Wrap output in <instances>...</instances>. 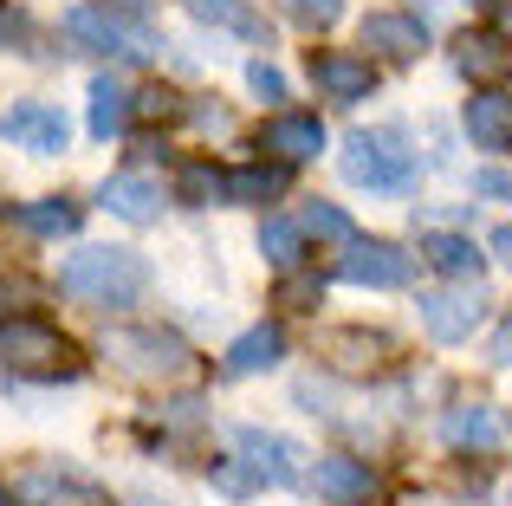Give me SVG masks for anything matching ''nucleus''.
Masks as SVG:
<instances>
[{
    "label": "nucleus",
    "instance_id": "f257e3e1",
    "mask_svg": "<svg viewBox=\"0 0 512 506\" xmlns=\"http://www.w3.org/2000/svg\"><path fill=\"white\" fill-rule=\"evenodd\" d=\"M59 292L98 312H124L150 292V260L137 247H78L59 260Z\"/></svg>",
    "mask_w": 512,
    "mask_h": 506
},
{
    "label": "nucleus",
    "instance_id": "f03ea898",
    "mask_svg": "<svg viewBox=\"0 0 512 506\" xmlns=\"http://www.w3.org/2000/svg\"><path fill=\"white\" fill-rule=\"evenodd\" d=\"M338 169L350 189H370V195H409L415 189V150H409V130L402 124H376V130H350Z\"/></svg>",
    "mask_w": 512,
    "mask_h": 506
},
{
    "label": "nucleus",
    "instance_id": "7ed1b4c3",
    "mask_svg": "<svg viewBox=\"0 0 512 506\" xmlns=\"http://www.w3.org/2000/svg\"><path fill=\"white\" fill-rule=\"evenodd\" d=\"M104 357H111L124 377H137V383H175L188 364H195L188 338H175V331H163V325H117V331H104Z\"/></svg>",
    "mask_w": 512,
    "mask_h": 506
},
{
    "label": "nucleus",
    "instance_id": "20e7f679",
    "mask_svg": "<svg viewBox=\"0 0 512 506\" xmlns=\"http://www.w3.org/2000/svg\"><path fill=\"white\" fill-rule=\"evenodd\" d=\"M0 370H20V377H78L65 331L39 325V318H26V312L0 318Z\"/></svg>",
    "mask_w": 512,
    "mask_h": 506
},
{
    "label": "nucleus",
    "instance_id": "39448f33",
    "mask_svg": "<svg viewBox=\"0 0 512 506\" xmlns=\"http://www.w3.org/2000/svg\"><path fill=\"white\" fill-rule=\"evenodd\" d=\"M65 39H72V46H85V52H104V59H130V65L156 52L150 26L111 13L104 0H98V7H72V13H65Z\"/></svg>",
    "mask_w": 512,
    "mask_h": 506
},
{
    "label": "nucleus",
    "instance_id": "423d86ee",
    "mask_svg": "<svg viewBox=\"0 0 512 506\" xmlns=\"http://www.w3.org/2000/svg\"><path fill=\"white\" fill-rule=\"evenodd\" d=\"M415 312H422V331L435 344H461L474 338V325L487 318V292H480V279H461V286H435L415 299Z\"/></svg>",
    "mask_w": 512,
    "mask_h": 506
},
{
    "label": "nucleus",
    "instance_id": "0eeeda50",
    "mask_svg": "<svg viewBox=\"0 0 512 506\" xmlns=\"http://www.w3.org/2000/svg\"><path fill=\"white\" fill-rule=\"evenodd\" d=\"M338 279L344 286H370V292H396L415 279V253L396 241H350L338 253Z\"/></svg>",
    "mask_w": 512,
    "mask_h": 506
},
{
    "label": "nucleus",
    "instance_id": "6e6552de",
    "mask_svg": "<svg viewBox=\"0 0 512 506\" xmlns=\"http://www.w3.org/2000/svg\"><path fill=\"white\" fill-rule=\"evenodd\" d=\"M0 143H13V150H26V156H59L65 143H72V124H65L59 104L20 98V104L0 111Z\"/></svg>",
    "mask_w": 512,
    "mask_h": 506
},
{
    "label": "nucleus",
    "instance_id": "1a4fd4ad",
    "mask_svg": "<svg viewBox=\"0 0 512 506\" xmlns=\"http://www.w3.org/2000/svg\"><path fill=\"white\" fill-rule=\"evenodd\" d=\"M234 455L247 461L266 487H299L305 474H312L299 442H286V435H273V429H253V422H240V429H234Z\"/></svg>",
    "mask_w": 512,
    "mask_h": 506
},
{
    "label": "nucleus",
    "instance_id": "9d476101",
    "mask_svg": "<svg viewBox=\"0 0 512 506\" xmlns=\"http://www.w3.org/2000/svg\"><path fill=\"white\" fill-rule=\"evenodd\" d=\"M312 85H318V98H331V104H363L376 91V59L370 52H344V46L312 52Z\"/></svg>",
    "mask_w": 512,
    "mask_h": 506
},
{
    "label": "nucleus",
    "instance_id": "9b49d317",
    "mask_svg": "<svg viewBox=\"0 0 512 506\" xmlns=\"http://www.w3.org/2000/svg\"><path fill=\"white\" fill-rule=\"evenodd\" d=\"M260 150L273 156V163H286V169L312 163V156L325 150V117L318 111H273L260 124Z\"/></svg>",
    "mask_w": 512,
    "mask_h": 506
},
{
    "label": "nucleus",
    "instance_id": "f8f14e48",
    "mask_svg": "<svg viewBox=\"0 0 512 506\" xmlns=\"http://www.w3.org/2000/svg\"><path fill=\"white\" fill-rule=\"evenodd\" d=\"M13 500L20 506H98L104 494H98V481H85V474L39 461V468H26L20 481H13Z\"/></svg>",
    "mask_w": 512,
    "mask_h": 506
},
{
    "label": "nucleus",
    "instance_id": "ddd939ff",
    "mask_svg": "<svg viewBox=\"0 0 512 506\" xmlns=\"http://www.w3.org/2000/svg\"><path fill=\"white\" fill-rule=\"evenodd\" d=\"M454 72L474 78L480 91H500L512 78V39L506 33H461L454 39Z\"/></svg>",
    "mask_w": 512,
    "mask_h": 506
},
{
    "label": "nucleus",
    "instance_id": "4468645a",
    "mask_svg": "<svg viewBox=\"0 0 512 506\" xmlns=\"http://www.w3.org/2000/svg\"><path fill=\"white\" fill-rule=\"evenodd\" d=\"M305 481H312L331 506H370V494H376V468L357 461V455H318Z\"/></svg>",
    "mask_w": 512,
    "mask_h": 506
},
{
    "label": "nucleus",
    "instance_id": "2eb2a0df",
    "mask_svg": "<svg viewBox=\"0 0 512 506\" xmlns=\"http://www.w3.org/2000/svg\"><path fill=\"white\" fill-rule=\"evenodd\" d=\"M363 46H370V59L409 65V59L428 52V26L415 20V13H370V20H363Z\"/></svg>",
    "mask_w": 512,
    "mask_h": 506
},
{
    "label": "nucleus",
    "instance_id": "dca6fc26",
    "mask_svg": "<svg viewBox=\"0 0 512 506\" xmlns=\"http://www.w3.org/2000/svg\"><path fill=\"white\" fill-rule=\"evenodd\" d=\"M286 364V325H273V318H260L253 331H240L234 344H227L221 370L227 377H266V370Z\"/></svg>",
    "mask_w": 512,
    "mask_h": 506
},
{
    "label": "nucleus",
    "instance_id": "f3484780",
    "mask_svg": "<svg viewBox=\"0 0 512 506\" xmlns=\"http://www.w3.org/2000/svg\"><path fill=\"white\" fill-rule=\"evenodd\" d=\"M461 124H467V137H474V150L512 156V98L506 91H474L467 111H461Z\"/></svg>",
    "mask_w": 512,
    "mask_h": 506
},
{
    "label": "nucleus",
    "instance_id": "a211bd4d",
    "mask_svg": "<svg viewBox=\"0 0 512 506\" xmlns=\"http://www.w3.org/2000/svg\"><path fill=\"white\" fill-rule=\"evenodd\" d=\"M98 202L111 208L117 221H130V228H150V221H163V182H150V176H111Z\"/></svg>",
    "mask_w": 512,
    "mask_h": 506
},
{
    "label": "nucleus",
    "instance_id": "6ab92c4d",
    "mask_svg": "<svg viewBox=\"0 0 512 506\" xmlns=\"http://www.w3.org/2000/svg\"><path fill=\"white\" fill-rule=\"evenodd\" d=\"M130 117H137V91L117 85L111 72H98V78H91V137H104V143L124 137Z\"/></svg>",
    "mask_w": 512,
    "mask_h": 506
},
{
    "label": "nucleus",
    "instance_id": "aec40b11",
    "mask_svg": "<svg viewBox=\"0 0 512 506\" xmlns=\"http://www.w3.org/2000/svg\"><path fill=\"white\" fill-rule=\"evenodd\" d=\"M286 163H247V169H227V202H247V208H266L286 195Z\"/></svg>",
    "mask_w": 512,
    "mask_h": 506
},
{
    "label": "nucleus",
    "instance_id": "412c9836",
    "mask_svg": "<svg viewBox=\"0 0 512 506\" xmlns=\"http://www.w3.org/2000/svg\"><path fill=\"white\" fill-rule=\"evenodd\" d=\"M188 13H195L201 26H214V33H240V39H266V20L253 13V0H182Z\"/></svg>",
    "mask_w": 512,
    "mask_h": 506
},
{
    "label": "nucleus",
    "instance_id": "4be33fe9",
    "mask_svg": "<svg viewBox=\"0 0 512 506\" xmlns=\"http://www.w3.org/2000/svg\"><path fill=\"white\" fill-rule=\"evenodd\" d=\"M175 202H188V208L227 202V169H214L208 156H188V163L175 169Z\"/></svg>",
    "mask_w": 512,
    "mask_h": 506
},
{
    "label": "nucleus",
    "instance_id": "5701e85b",
    "mask_svg": "<svg viewBox=\"0 0 512 506\" xmlns=\"http://www.w3.org/2000/svg\"><path fill=\"white\" fill-rule=\"evenodd\" d=\"M13 221H20L26 234H39V241H65V234H78V208H72V202H59V195L20 202V208H13Z\"/></svg>",
    "mask_w": 512,
    "mask_h": 506
},
{
    "label": "nucleus",
    "instance_id": "b1692460",
    "mask_svg": "<svg viewBox=\"0 0 512 506\" xmlns=\"http://www.w3.org/2000/svg\"><path fill=\"white\" fill-rule=\"evenodd\" d=\"M260 253H266V266H273V273H299L305 266V253H312V241H305V228L299 221H266L260 228Z\"/></svg>",
    "mask_w": 512,
    "mask_h": 506
},
{
    "label": "nucleus",
    "instance_id": "393cba45",
    "mask_svg": "<svg viewBox=\"0 0 512 506\" xmlns=\"http://www.w3.org/2000/svg\"><path fill=\"white\" fill-rule=\"evenodd\" d=\"M422 253H428V266H441V273H454V279H480V266H487V253H474L467 234H428Z\"/></svg>",
    "mask_w": 512,
    "mask_h": 506
},
{
    "label": "nucleus",
    "instance_id": "a878e982",
    "mask_svg": "<svg viewBox=\"0 0 512 506\" xmlns=\"http://www.w3.org/2000/svg\"><path fill=\"white\" fill-rule=\"evenodd\" d=\"M325 351L338 357L344 370H370V364H383V357L396 351V344H389L383 331H331V338H325Z\"/></svg>",
    "mask_w": 512,
    "mask_h": 506
},
{
    "label": "nucleus",
    "instance_id": "bb28decb",
    "mask_svg": "<svg viewBox=\"0 0 512 506\" xmlns=\"http://www.w3.org/2000/svg\"><path fill=\"white\" fill-rule=\"evenodd\" d=\"M441 429H448L454 448H493V442H500V422H493V409H480V403L474 409H454Z\"/></svg>",
    "mask_w": 512,
    "mask_h": 506
},
{
    "label": "nucleus",
    "instance_id": "cd10ccee",
    "mask_svg": "<svg viewBox=\"0 0 512 506\" xmlns=\"http://www.w3.org/2000/svg\"><path fill=\"white\" fill-rule=\"evenodd\" d=\"M299 228H305V241H331V247H350V241H357L350 215H344V208H331V202H312Z\"/></svg>",
    "mask_w": 512,
    "mask_h": 506
},
{
    "label": "nucleus",
    "instance_id": "c85d7f7f",
    "mask_svg": "<svg viewBox=\"0 0 512 506\" xmlns=\"http://www.w3.org/2000/svg\"><path fill=\"white\" fill-rule=\"evenodd\" d=\"M279 13H286L292 26H305V33H331V26L344 20V0H273Z\"/></svg>",
    "mask_w": 512,
    "mask_h": 506
},
{
    "label": "nucleus",
    "instance_id": "c756f323",
    "mask_svg": "<svg viewBox=\"0 0 512 506\" xmlns=\"http://www.w3.org/2000/svg\"><path fill=\"white\" fill-rule=\"evenodd\" d=\"M208 481L221 487L227 500H247V494H260V487H266V481H260V474H253L240 455H234V461H214V468H208Z\"/></svg>",
    "mask_w": 512,
    "mask_h": 506
},
{
    "label": "nucleus",
    "instance_id": "7c9ffc66",
    "mask_svg": "<svg viewBox=\"0 0 512 506\" xmlns=\"http://www.w3.org/2000/svg\"><path fill=\"white\" fill-rule=\"evenodd\" d=\"M26 46H33V20H26V7L0 0V52H26Z\"/></svg>",
    "mask_w": 512,
    "mask_h": 506
},
{
    "label": "nucleus",
    "instance_id": "2f4dec72",
    "mask_svg": "<svg viewBox=\"0 0 512 506\" xmlns=\"http://www.w3.org/2000/svg\"><path fill=\"white\" fill-rule=\"evenodd\" d=\"M318 292H325V279H312V273H286V292H279V299H286L292 312H312Z\"/></svg>",
    "mask_w": 512,
    "mask_h": 506
},
{
    "label": "nucleus",
    "instance_id": "473e14b6",
    "mask_svg": "<svg viewBox=\"0 0 512 506\" xmlns=\"http://www.w3.org/2000/svg\"><path fill=\"white\" fill-rule=\"evenodd\" d=\"M247 85L260 91V98H286V72H279V65H266V59L247 65Z\"/></svg>",
    "mask_w": 512,
    "mask_h": 506
},
{
    "label": "nucleus",
    "instance_id": "72a5a7b5",
    "mask_svg": "<svg viewBox=\"0 0 512 506\" xmlns=\"http://www.w3.org/2000/svg\"><path fill=\"white\" fill-rule=\"evenodd\" d=\"M20 305H33V286L20 273H0V318H13Z\"/></svg>",
    "mask_w": 512,
    "mask_h": 506
},
{
    "label": "nucleus",
    "instance_id": "f704fd0d",
    "mask_svg": "<svg viewBox=\"0 0 512 506\" xmlns=\"http://www.w3.org/2000/svg\"><path fill=\"white\" fill-rule=\"evenodd\" d=\"M474 195H487V202H512V169H480Z\"/></svg>",
    "mask_w": 512,
    "mask_h": 506
},
{
    "label": "nucleus",
    "instance_id": "c9c22d12",
    "mask_svg": "<svg viewBox=\"0 0 512 506\" xmlns=\"http://www.w3.org/2000/svg\"><path fill=\"white\" fill-rule=\"evenodd\" d=\"M493 364L512 370V318H500V331H493Z\"/></svg>",
    "mask_w": 512,
    "mask_h": 506
},
{
    "label": "nucleus",
    "instance_id": "e433bc0d",
    "mask_svg": "<svg viewBox=\"0 0 512 506\" xmlns=\"http://www.w3.org/2000/svg\"><path fill=\"white\" fill-rule=\"evenodd\" d=\"M493 253H500V260H506V273H512V221H506L500 234H493Z\"/></svg>",
    "mask_w": 512,
    "mask_h": 506
},
{
    "label": "nucleus",
    "instance_id": "4c0bfd02",
    "mask_svg": "<svg viewBox=\"0 0 512 506\" xmlns=\"http://www.w3.org/2000/svg\"><path fill=\"white\" fill-rule=\"evenodd\" d=\"M500 33L512 39V0H500Z\"/></svg>",
    "mask_w": 512,
    "mask_h": 506
},
{
    "label": "nucleus",
    "instance_id": "58836bf2",
    "mask_svg": "<svg viewBox=\"0 0 512 506\" xmlns=\"http://www.w3.org/2000/svg\"><path fill=\"white\" fill-rule=\"evenodd\" d=\"M0 506H20V500H13V487H0Z\"/></svg>",
    "mask_w": 512,
    "mask_h": 506
},
{
    "label": "nucleus",
    "instance_id": "ea45409f",
    "mask_svg": "<svg viewBox=\"0 0 512 506\" xmlns=\"http://www.w3.org/2000/svg\"><path fill=\"white\" fill-rule=\"evenodd\" d=\"M143 506H150V500H143Z\"/></svg>",
    "mask_w": 512,
    "mask_h": 506
}]
</instances>
